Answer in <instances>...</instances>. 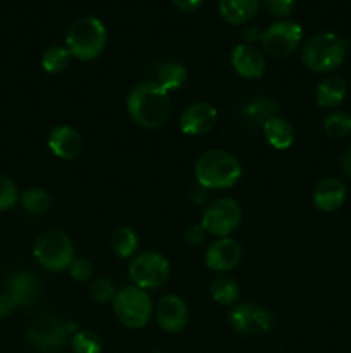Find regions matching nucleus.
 Segmentation results:
<instances>
[{"label": "nucleus", "mask_w": 351, "mask_h": 353, "mask_svg": "<svg viewBox=\"0 0 351 353\" xmlns=\"http://www.w3.org/2000/svg\"><path fill=\"white\" fill-rule=\"evenodd\" d=\"M79 326L72 321H64L52 314L38 317L26 331V338L36 350L43 353L61 352L65 345H71L72 336Z\"/></svg>", "instance_id": "5"}, {"label": "nucleus", "mask_w": 351, "mask_h": 353, "mask_svg": "<svg viewBox=\"0 0 351 353\" xmlns=\"http://www.w3.org/2000/svg\"><path fill=\"white\" fill-rule=\"evenodd\" d=\"M262 31L255 26H244L243 30V38L248 41V43H255V41H260Z\"/></svg>", "instance_id": "38"}, {"label": "nucleus", "mask_w": 351, "mask_h": 353, "mask_svg": "<svg viewBox=\"0 0 351 353\" xmlns=\"http://www.w3.org/2000/svg\"><path fill=\"white\" fill-rule=\"evenodd\" d=\"M241 255H243V250L236 240L229 236L219 238L206 248L205 264L210 271L222 274V272L233 271L240 264Z\"/></svg>", "instance_id": "14"}, {"label": "nucleus", "mask_w": 351, "mask_h": 353, "mask_svg": "<svg viewBox=\"0 0 351 353\" xmlns=\"http://www.w3.org/2000/svg\"><path fill=\"white\" fill-rule=\"evenodd\" d=\"M241 216L243 212H241L240 203L229 196H222L205 207L200 224L205 228L206 233L226 238L237 230V226L241 224Z\"/></svg>", "instance_id": "9"}, {"label": "nucleus", "mask_w": 351, "mask_h": 353, "mask_svg": "<svg viewBox=\"0 0 351 353\" xmlns=\"http://www.w3.org/2000/svg\"><path fill=\"white\" fill-rule=\"evenodd\" d=\"M176 7L179 10H184V12H193V10L200 9V6L203 3V0H172Z\"/></svg>", "instance_id": "35"}, {"label": "nucleus", "mask_w": 351, "mask_h": 353, "mask_svg": "<svg viewBox=\"0 0 351 353\" xmlns=\"http://www.w3.org/2000/svg\"><path fill=\"white\" fill-rule=\"evenodd\" d=\"M262 0H219V12L226 23L241 26L253 19Z\"/></svg>", "instance_id": "19"}, {"label": "nucleus", "mask_w": 351, "mask_h": 353, "mask_svg": "<svg viewBox=\"0 0 351 353\" xmlns=\"http://www.w3.org/2000/svg\"><path fill=\"white\" fill-rule=\"evenodd\" d=\"M303 40V30L295 21L282 19L262 31L260 43L272 57H288L298 50Z\"/></svg>", "instance_id": "11"}, {"label": "nucleus", "mask_w": 351, "mask_h": 353, "mask_svg": "<svg viewBox=\"0 0 351 353\" xmlns=\"http://www.w3.org/2000/svg\"><path fill=\"white\" fill-rule=\"evenodd\" d=\"M117 290L114 283L107 278H98L89 285V296L95 300L96 303H112L114 296H116Z\"/></svg>", "instance_id": "30"}, {"label": "nucleus", "mask_w": 351, "mask_h": 353, "mask_svg": "<svg viewBox=\"0 0 351 353\" xmlns=\"http://www.w3.org/2000/svg\"><path fill=\"white\" fill-rule=\"evenodd\" d=\"M265 10L274 17H284L291 16L292 9H295V0H262Z\"/></svg>", "instance_id": "33"}, {"label": "nucleus", "mask_w": 351, "mask_h": 353, "mask_svg": "<svg viewBox=\"0 0 351 353\" xmlns=\"http://www.w3.org/2000/svg\"><path fill=\"white\" fill-rule=\"evenodd\" d=\"M323 131L330 138H346L351 134V114L334 110L323 119Z\"/></svg>", "instance_id": "27"}, {"label": "nucleus", "mask_w": 351, "mask_h": 353, "mask_svg": "<svg viewBox=\"0 0 351 353\" xmlns=\"http://www.w3.org/2000/svg\"><path fill=\"white\" fill-rule=\"evenodd\" d=\"M210 295H212L213 302L220 303V305L226 307H234L237 305L241 296L240 285H237L236 279L229 274H217L212 279V285H210Z\"/></svg>", "instance_id": "23"}, {"label": "nucleus", "mask_w": 351, "mask_h": 353, "mask_svg": "<svg viewBox=\"0 0 351 353\" xmlns=\"http://www.w3.org/2000/svg\"><path fill=\"white\" fill-rule=\"evenodd\" d=\"M7 295L14 302L16 309H30L40 299L41 281L34 272L16 271L9 274L6 281Z\"/></svg>", "instance_id": "12"}, {"label": "nucleus", "mask_w": 351, "mask_h": 353, "mask_svg": "<svg viewBox=\"0 0 351 353\" xmlns=\"http://www.w3.org/2000/svg\"><path fill=\"white\" fill-rule=\"evenodd\" d=\"M126 107L131 119L147 130L164 126L171 116L169 93L157 81H143L134 86L127 95Z\"/></svg>", "instance_id": "1"}, {"label": "nucleus", "mask_w": 351, "mask_h": 353, "mask_svg": "<svg viewBox=\"0 0 351 353\" xmlns=\"http://www.w3.org/2000/svg\"><path fill=\"white\" fill-rule=\"evenodd\" d=\"M138 234L136 231L131 230L127 226H120L114 231L112 238H110V245L117 257L120 259H131L134 252L138 250Z\"/></svg>", "instance_id": "25"}, {"label": "nucleus", "mask_w": 351, "mask_h": 353, "mask_svg": "<svg viewBox=\"0 0 351 353\" xmlns=\"http://www.w3.org/2000/svg\"><path fill=\"white\" fill-rule=\"evenodd\" d=\"M71 59L72 55L67 50V47L54 45V47L47 48L41 55V68L50 72V74H58V72H64L69 68Z\"/></svg>", "instance_id": "26"}, {"label": "nucleus", "mask_w": 351, "mask_h": 353, "mask_svg": "<svg viewBox=\"0 0 351 353\" xmlns=\"http://www.w3.org/2000/svg\"><path fill=\"white\" fill-rule=\"evenodd\" d=\"M48 148L52 154L64 161H72L83 150V138L74 128L67 124H58L48 133Z\"/></svg>", "instance_id": "17"}, {"label": "nucleus", "mask_w": 351, "mask_h": 353, "mask_svg": "<svg viewBox=\"0 0 351 353\" xmlns=\"http://www.w3.org/2000/svg\"><path fill=\"white\" fill-rule=\"evenodd\" d=\"M231 65L244 79L262 78L267 69V61L255 45L240 43L231 52Z\"/></svg>", "instance_id": "16"}, {"label": "nucleus", "mask_w": 351, "mask_h": 353, "mask_svg": "<svg viewBox=\"0 0 351 353\" xmlns=\"http://www.w3.org/2000/svg\"><path fill=\"white\" fill-rule=\"evenodd\" d=\"M102 347V338L89 330L78 331L71 340V348L74 353H100Z\"/></svg>", "instance_id": "29"}, {"label": "nucleus", "mask_w": 351, "mask_h": 353, "mask_svg": "<svg viewBox=\"0 0 351 353\" xmlns=\"http://www.w3.org/2000/svg\"><path fill=\"white\" fill-rule=\"evenodd\" d=\"M107 45V30L98 17L86 16L74 21L65 34V47L79 61H93Z\"/></svg>", "instance_id": "4"}, {"label": "nucleus", "mask_w": 351, "mask_h": 353, "mask_svg": "<svg viewBox=\"0 0 351 353\" xmlns=\"http://www.w3.org/2000/svg\"><path fill=\"white\" fill-rule=\"evenodd\" d=\"M17 202V188L7 176L0 174V210H9Z\"/></svg>", "instance_id": "31"}, {"label": "nucleus", "mask_w": 351, "mask_h": 353, "mask_svg": "<svg viewBox=\"0 0 351 353\" xmlns=\"http://www.w3.org/2000/svg\"><path fill=\"white\" fill-rule=\"evenodd\" d=\"M348 54V41L332 31L310 37L301 48V61L312 72H330L339 68Z\"/></svg>", "instance_id": "3"}, {"label": "nucleus", "mask_w": 351, "mask_h": 353, "mask_svg": "<svg viewBox=\"0 0 351 353\" xmlns=\"http://www.w3.org/2000/svg\"><path fill=\"white\" fill-rule=\"evenodd\" d=\"M217 124V109L206 102H195L186 107L179 116V128L189 137L210 133Z\"/></svg>", "instance_id": "13"}, {"label": "nucleus", "mask_w": 351, "mask_h": 353, "mask_svg": "<svg viewBox=\"0 0 351 353\" xmlns=\"http://www.w3.org/2000/svg\"><path fill=\"white\" fill-rule=\"evenodd\" d=\"M169 276H171V264L167 257L158 252H145L136 255L129 264L131 281L145 292L165 285Z\"/></svg>", "instance_id": "8"}, {"label": "nucleus", "mask_w": 351, "mask_h": 353, "mask_svg": "<svg viewBox=\"0 0 351 353\" xmlns=\"http://www.w3.org/2000/svg\"><path fill=\"white\" fill-rule=\"evenodd\" d=\"M339 164L344 174H346L348 178H351V145L343 152V155H341L339 159Z\"/></svg>", "instance_id": "37"}, {"label": "nucleus", "mask_w": 351, "mask_h": 353, "mask_svg": "<svg viewBox=\"0 0 351 353\" xmlns=\"http://www.w3.org/2000/svg\"><path fill=\"white\" fill-rule=\"evenodd\" d=\"M21 203L31 214H43L50 209L52 199L43 188H30L21 195Z\"/></svg>", "instance_id": "28"}, {"label": "nucleus", "mask_w": 351, "mask_h": 353, "mask_svg": "<svg viewBox=\"0 0 351 353\" xmlns=\"http://www.w3.org/2000/svg\"><path fill=\"white\" fill-rule=\"evenodd\" d=\"M112 307L117 321L129 330H141L147 326L153 310L148 293L134 285L117 290Z\"/></svg>", "instance_id": "7"}, {"label": "nucleus", "mask_w": 351, "mask_h": 353, "mask_svg": "<svg viewBox=\"0 0 351 353\" xmlns=\"http://www.w3.org/2000/svg\"><path fill=\"white\" fill-rule=\"evenodd\" d=\"M69 274L74 281H88L93 276V264L85 257H79L72 261V264L69 265Z\"/></svg>", "instance_id": "32"}, {"label": "nucleus", "mask_w": 351, "mask_h": 353, "mask_svg": "<svg viewBox=\"0 0 351 353\" xmlns=\"http://www.w3.org/2000/svg\"><path fill=\"white\" fill-rule=\"evenodd\" d=\"M155 81L165 90V92H172V90H179L186 85L188 81V71L179 62H165L158 68L157 79Z\"/></svg>", "instance_id": "24"}, {"label": "nucleus", "mask_w": 351, "mask_h": 353, "mask_svg": "<svg viewBox=\"0 0 351 353\" xmlns=\"http://www.w3.org/2000/svg\"><path fill=\"white\" fill-rule=\"evenodd\" d=\"M14 309L16 307H14V302L10 300V296L7 293H0V319L9 316Z\"/></svg>", "instance_id": "36"}, {"label": "nucleus", "mask_w": 351, "mask_h": 353, "mask_svg": "<svg viewBox=\"0 0 351 353\" xmlns=\"http://www.w3.org/2000/svg\"><path fill=\"white\" fill-rule=\"evenodd\" d=\"M205 228L202 224H191V226L186 228L184 231V241L191 247H200L205 240Z\"/></svg>", "instance_id": "34"}, {"label": "nucleus", "mask_w": 351, "mask_h": 353, "mask_svg": "<svg viewBox=\"0 0 351 353\" xmlns=\"http://www.w3.org/2000/svg\"><path fill=\"white\" fill-rule=\"evenodd\" d=\"M277 102H274L272 99H268V97H255L250 102L244 103L243 117L251 126L264 128V124L268 119L277 116Z\"/></svg>", "instance_id": "22"}, {"label": "nucleus", "mask_w": 351, "mask_h": 353, "mask_svg": "<svg viewBox=\"0 0 351 353\" xmlns=\"http://www.w3.org/2000/svg\"><path fill=\"white\" fill-rule=\"evenodd\" d=\"M346 202V186L337 178H326L313 190V205L320 212H336Z\"/></svg>", "instance_id": "18"}, {"label": "nucleus", "mask_w": 351, "mask_h": 353, "mask_svg": "<svg viewBox=\"0 0 351 353\" xmlns=\"http://www.w3.org/2000/svg\"><path fill=\"white\" fill-rule=\"evenodd\" d=\"M262 131L265 134V140L275 150H288L292 145V141H295V130H292V126L279 116L268 119L264 124V128H262Z\"/></svg>", "instance_id": "21"}, {"label": "nucleus", "mask_w": 351, "mask_h": 353, "mask_svg": "<svg viewBox=\"0 0 351 353\" xmlns=\"http://www.w3.org/2000/svg\"><path fill=\"white\" fill-rule=\"evenodd\" d=\"M243 169L231 152L209 150L198 157L195 164L196 181L205 190L233 188L241 179Z\"/></svg>", "instance_id": "2"}, {"label": "nucleus", "mask_w": 351, "mask_h": 353, "mask_svg": "<svg viewBox=\"0 0 351 353\" xmlns=\"http://www.w3.org/2000/svg\"><path fill=\"white\" fill-rule=\"evenodd\" d=\"M348 93L346 81L339 76H330V78L322 79L315 90V102L317 105L323 109H336L344 102Z\"/></svg>", "instance_id": "20"}, {"label": "nucleus", "mask_w": 351, "mask_h": 353, "mask_svg": "<svg viewBox=\"0 0 351 353\" xmlns=\"http://www.w3.org/2000/svg\"><path fill=\"white\" fill-rule=\"evenodd\" d=\"M229 324L237 334L258 338L268 334L274 327V316L257 303H237L229 312Z\"/></svg>", "instance_id": "10"}, {"label": "nucleus", "mask_w": 351, "mask_h": 353, "mask_svg": "<svg viewBox=\"0 0 351 353\" xmlns=\"http://www.w3.org/2000/svg\"><path fill=\"white\" fill-rule=\"evenodd\" d=\"M34 259L47 271L62 272L74 261V245L71 238L57 230H48L36 238L33 247Z\"/></svg>", "instance_id": "6"}, {"label": "nucleus", "mask_w": 351, "mask_h": 353, "mask_svg": "<svg viewBox=\"0 0 351 353\" xmlns=\"http://www.w3.org/2000/svg\"><path fill=\"white\" fill-rule=\"evenodd\" d=\"M157 323L165 333H181L189 319L188 307L178 295H165L155 307Z\"/></svg>", "instance_id": "15"}]
</instances>
